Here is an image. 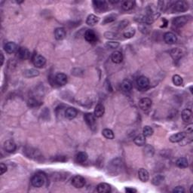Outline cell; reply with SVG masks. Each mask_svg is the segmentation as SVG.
Returning <instances> with one entry per match:
<instances>
[{"label": "cell", "mask_w": 193, "mask_h": 193, "mask_svg": "<svg viewBox=\"0 0 193 193\" xmlns=\"http://www.w3.org/2000/svg\"><path fill=\"white\" fill-rule=\"evenodd\" d=\"M4 49L6 53L8 54H13L18 51V47L16 43L13 42H8L5 45Z\"/></svg>", "instance_id": "obj_10"}, {"label": "cell", "mask_w": 193, "mask_h": 193, "mask_svg": "<svg viewBox=\"0 0 193 193\" xmlns=\"http://www.w3.org/2000/svg\"><path fill=\"white\" fill-rule=\"evenodd\" d=\"M119 45H120V44H119V42H108L106 43V47H107V48H110V49L117 48Z\"/></svg>", "instance_id": "obj_41"}, {"label": "cell", "mask_w": 193, "mask_h": 193, "mask_svg": "<svg viewBox=\"0 0 193 193\" xmlns=\"http://www.w3.org/2000/svg\"><path fill=\"white\" fill-rule=\"evenodd\" d=\"M116 18H117V15H115V14H110V15H107V16H106L103 18V21H102V24L105 25L112 23L113 21H115Z\"/></svg>", "instance_id": "obj_29"}, {"label": "cell", "mask_w": 193, "mask_h": 193, "mask_svg": "<svg viewBox=\"0 0 193 193\" xmlns=\"http://www.w3.org/2000/svg\"><path fill=\"white\" fill-rule=\"evenodd\" d=\"M27 152H28V153H30V155H28V156H30V158H37V157L38 156H41L39 152L37 151V150H36V149L32 150V149H30V151H27Z\"/></svg>", "instance_id": "obj_42"}, {"label": "cell", "mask_w": 193, "mask_h": 193, "mask_svg": "<svg viewBox=\"0 0 193 193\" xmlns=\"http://www.w3.org/2000/svg\"><path fill=\"white\" fill-rule=\"evenodd\" d=\"M176 165L178 167L180 168H187V167L189 166V162H188V159L185 157H181V158H179L178 159L176 162Z\"/></svg>", "instance_id": "obj_26"}, {"label": "cell", "mask_w": 193, "mask_h": 193, "mask_svg": "<svg viewBox=\"0 0 193 193\" xmlns=\"http://www.w3.org/2000/svg\"><path fill=\"white\" fill-rule=\"evenodd\" d=\"M23 75H24L25 77L27 78H33L36 77L39 75V72L37 69H27L23 72Z\"/></svg>", "instance_id": "obj_28"}, {"label": "cell", "mask_w": 193, "mask_h": 193, "mask_svg": "<svg viewBox=\"0 0 193 193\" xmlns=\"http://www.w3.org/2000/svg\"><path fill=\"white\" fill-rule=\"evenodd\" d=\"M172 81H173L174 85H175L176 86H180L183 83V78L180 76H179V75H174L173 78H172Z\"/></svg>", "instance_id": "obj_36"}, {"label": "cell", "mask_w": 193, "mask_h": 193, "mask_svg": "<svg viewBox=\"0 0 193 193\" xmlns=\"http://www.w3.org/2000/svg\"><path fill=\"white\" fill-rule=\"evenodd\" d=\"M110 165H111L110 170H112L113 171H115V168H119V169L122 168V161H121L120 159H119V158H116V159H114L113 161L111 162Z\"/></svg>", "instance_id": "obj_32"}, {"label": "cell", "mask_w": 193, "mask_h": 193, "mask_svg": "<svg viewBox=\"0 0 193 193\" xmlns=\"http://www.w3.org/2000/svg\"><path fill=\"white\" fill-rule=\"evenodd\" d=\"M85 39L90 43H94L97 41V36L93 30H88L85 33Z\"/></svg>", "instance_id": "obj_7"}, {"label": "cell", "mask_w": 193, "mask_h": 193, "mask_svg": "<svg viewBox=\"0 0 193 193\" xmlns=\"http://www.w3.org/2000/svg\"><path fill=\"white\" fill-rule=\"evenodd\" d=\"M55 82L60 86H64L67 83V76L64 73H58L55 76Z\"/></svg>", "instance_id": "obj_14"}, {"label": "cell", "mask_w": 193, "mask_h": 193, "mask_svg": "<svg viewBox=\"0 0 193 193\" xmlns=\"http://www.w3.org/2000/svg\"><path fill=\"white\" fill-rule=\"evenodd\" d=\"M102 134H103V135L105 136L107 139H109V140L114 139V136H115L113 131H112V130L108 129V128L103 129V131H102Z\"/></svg>", "instance_id": "obj_33"}, {"label": "cell", "mask_w": 193, "mask_h": 193, "mask_svg": "<svg viewBox=\"0 0 193 193\" xmlns=\"http://www.w3.org/2000/svg\"><path fill=\"white\" fill-rule=\"evenodd\" d=\"M88 154L85 152H79L76 155V161L80 164L85 163L88 160Z\"/></svg>", "instance_id": "obj_23"}, {"label": "cell", "mask_w": 193, "mask_h": 193, "mask_svg": "<svg viewBox=\"0 0 193 193\" xmlns=\"http://www.w3.org/2000/svg\"><path fill=\"white\" fill-rule=\"evenodd\" d=\"M66 30H65L64 28H62V27L57 28L55 31H54V36H55V39L57 40H62V39H64L66 37Z\"/></svg>", "instance_id": "obj_19"}, {"label": "cell", "mask_w": 193, "mask_h": 193, "mask_svg": "<svg viewBox=\"0 0 193 193\" xmlns=\"http://www.w3.org/2000/svg\"><path fill=\"white\" fill-rule=\"evenodd\" d=\"M1 57H2V60H1V66H2L3 63H4V56H3V54H1Z\"/></svg>", "instance_id": "obj_47"}, {"label": "cell", "mask_w": 193, "mask_h": 193, "mask_svg": "<svg viewBox=\"0 0 193 193\" xmlns=\"http://www.w3.org/2000/svg\"><path fill=\"white\" fill-rule=\"evenodd\" d=\"M97 191L100 193H108L111 192V186L106 183H101L97 187Z\"/></svg>", "instance_id": "obj_16"}, {"label": "cell", "mask_w": 193, "mask_h": 193, "mask_svg": "<svg viewBox=\"0 0 193 193\" xmlns=\"http://www.w3.org/2000/svg\"><path fill=\"white\" fill-rule=\"evenodd\" d=\"M129 24V21L128 20H123L122 21H120L119 23H117L116 25L115 28L117 29L118 30H124L125 27H128V25Z\"/></svg>", "instance_id": "obj_38"}, {"label": "cell", "mask_w": 193, "mask_h": 193, "mask_svg": "<svg viewBox=\"0 0 193 193\" xmlns=\"http://www.w3.org/2000/svg\"><path fill=\"white\" fill-rule=\"evenodd\" d=\"M78 111L74 107H69L65 111V117L68 119H73L76 117Z\"/></svg>", "instance_id": "obj_17"}, {"label": "cell", "mask_w": 193, "mask_h": 193, "mask_svg": "<svg viewBox=\"0 0 193 193\" xmlns=\"http://www.w3.org/2000/svg\"><path fill=\"white\" fill-rule=\"evenodd\" d=\"M32 64L37 68H42L46 64V59L43 56L36 54L32 57Z\"/></svg>", "instance_id": "obj_4"}, {"label": "cell", "mask_w": 193, "mask_h": 193, "mask_svg": "<svg viewBox=\"0 0 193 193\" xmlns=\"http://www.w3.org/2000/svg\"><path fill=\"white\" fill-rule=\"evenodd\" d=\"M134 5H135V2H133V1H126V2H124L122 3V8L123 10H124V11H130V10L133 9L134 7Z\"/></svg>", "instance_id": "obj_31"}, {"label": "cell", "mask_w": 193, "mask_h": 193, "mask_svg": "<svg viewBox=\"0 0 193 193\" xmlns=\"http://www.w3.org/2000/svg\"><path fill=\"white\" fill-rule=\"evenodd\" d=\"M164 180H165L164 176L157 175L153 179V181H152V182H153V183L154 184L155 186H159L160 184L162 183V182H163Z\"/></svg>", "instance_id": "obj_39"}, {"label": "cell", "mask_w": 193, "mask_h": 193, "mask_svg": "<svg viewBox=\"0 0 193 193\" xmlns=\"http://www.w3.org/2000/svg\"><path fill=\"white\" fill-rule=\"evenodd\" d=\"M174 11L177 12H184L189 9V4L185 1H177L172 5Z\"/></svg>", "instance_id": "obj_3"}, {"label": "cell", "mask_w": 193, "mask_h": 193, "mask_svg": "<svg viewBox=\"0 0 193 193\" xmlns=\"http://www.w3.org/2000/svg\"><path fill=\"white\" fill-rule=\"evenodd\" d=\"M138 177H139V179L142 182L146 183L149 179V172L146 169L141 168L138 170Z\"/></svg>", "instance_id": "obj_18"}, {"label": "cell", "mask_w": 193, "mask_h": 193, "mask_svg": "<svg viewBox=\"0 0 193 193\" xmlns=\"http://www.w3.org/2000/svg\"><path fill=\"white\" fill-rule=\"evenodd\" d=\"M153 129L150 126H145L143 129V135L145 137H148V136H151L153 134Z\"/></svg>", "instance_id": "obj_35"}, {"label": "cell", "mask_w": 193, "mask_h": 193, "mask_svg": "<svg viewBox=\"0 0 193 193\" xmlns=\"http://www.w3.org/2000/svg\"><path fill=\"white\" fill-rule=\"evenodd\" d=\"M3 148H4L5 151L8 153H12L16 150L17 146L15 143L11 140H8L4 143L3 144Z\"/></svg>", "instance_id": "obj_8"}, {"label": "cell", "mask_w": 193, "mask_h": 193, "mask_svg": "<svg viewBox=\"0 0 193 193\" xmlns=\"http://www.w3.org/2000/svg\"><path fill=\"white\" fill-rule=\"evenodd\" d=\"M18 57L20 58V59L26 60L30 57V52L27 48H20L18 49Z\"/></svg>", "instance_id": "obj_20"}, {"label": "cell", "mask_w": 193, "mask_h": 193, "mask_svg": "<svg viewBox=\"0 0 193 193\" xmlns=\"http://www.w3.org/2000/svg\"><path fill=\"white\" fill-rule=\"evenodd\" d=\"M0 170H1V175L4 174L7 171V166L4 163H1L0 165Z\"/></svg>", "instance_id": "obj_45"}, {"label": "cell", "mask_w": 193, "mask_h": 193, "mask_svg": "<svg viewBox=\"0 0 193 193\" xmlns=\"http://www.w3.org/2000/svg\"><path fill=\"white\" fill-rule=\"evenodd\" d=\"M151 106L152 100L147 97L142 98L139 101V107L142 110H147L151 107Z\"/></svg>", "instance_id": "obj_13"}, {"label": "cell", "mask_w": 193, "mask_h": 193, "mask_svg": "<svg viewBox=\"0 0 193 193\" xmlns=\"http://www.w3.org/2000/svg\"><path fill=\"white\" fill-rule=\"evenodd\" d=\"M136 85L141 89H145V88H146L149 85V80L146 76H140L137 78V80H136Z\"/></svg>", "instance_id": "obj_11"}, {"label": "cell", "mask_w": 193, "mask_h": 193, "mask_svg": "<svg viewBox=\"0 0 193 193\" xmlns=\"http://www.w3.org/2000/svg\"><path fill=\"white\" fill-rule=\"evenodd\" d=\"M46 181L45 175L42 173H38L33 176L31 179V183L34 187L40 188L44 186Z\"/></svg>", "instance_id": "obj_1"}, {"label": "cell", "mask_w": 193, "mask_h": 193, "mask_svg": "<svg viewBox=\"0 0 193 193\" xmlns=\"http://www.w3.org/2000/svg\"><path fill=\"white\" fill-rule=\"evenodd\" d=\"M134 142L136 146H143L146 143V137L143 135H138L134 138Z\"/></svg>", "instance_id": "obj_30"}, {"label": "cell", "mask_w": 193, "mask_h": 193, "mask_svg": "<svg viewBox=\"0 0 193 193\" xmlns=\"http://www.w3.org/2000/svg\"><path fill=\"white\" fill-rule=\"evenodd\" d=\"M93 5L94 6L95 9L100 13L103 12V11H107L108 8V6L106 1H98V0H95L93 1Z\"/></svg>", "instance_id": "obj_6"}, {"label": "cell", "mask_w": 193, "mask_h": 193, "mask_svg": "<svg viewBox=\"0 0 193 193\" xmlns=\"http://www.w3.org/2000/svg\"><path fill=\"white\" fill-rule=\"evenodd\" d=\"M132 82L129 79H124L122 82V85H121L122 89L126 92L131 91L132 90Z\"/></svg>", "instance_id": "obj_27"}, {"label": "cell", "mask_w": 193, "mask_h": 193, "mask_svg": "<svg viewBox=\"0 0 193 193\" xmlns=\"http://www.w3.org/2000/svg\"><path fill=\"white\" fill-rule=\"evenodd\" d=\"M191 19V17L189 15H183V16L177 17L173 20L172 23L174 27H182L185 26L186 24Z\"/></svg>", "instance_id": "obj_2"}, {"label": "cell", "mask_w": 193, "mask_h": 193, "mask_svg": "<svg viewBox=\"0 0 193 193\" xmlns=\"http://www.w3.org/2000/svg\"><path fill=\"white\" fill-rule=\"evenodd\" d=\"M119 34H118L117 32H106L104 33V36L105 38L109 39H119Z\"/></svg>", "instance_id": "obj_37"}, {"label": "cell", "mask_w": 193, "mask_h": 193, "mask_svg": "<svg viewBox=\"0 0 193 193\" xmlns=\"http://www.w3.org/2000/svg\"><path fill=\"white\" fill-rule=\"evenodd\" d=\"M100 20V18L94 15H89L86 19V23L89 26H94Z\"/></svg>", "instance_id": "obj_24"}, {"label": "cell", "mask_w": 193, "mask_h": 193, "mask_svg": "<svg viewBox=\"0 0 193 193\" xmlns=\"http://www.w3.org/2000/svg\"><path fill=\"white\" fill-rule=\"evenodd\" d=\"M104 112H105V108H104L103 105H102L100 103L97 104L94 109V115L97 118H100L103 115Z\"/></svg>", "instance_id": "obj_25"}, {"label": "cell", "mask_w": 193, "mask_h": 193, "mask_svg": "<svg viewBox=\"0 0 193 193\" xmlns=\"http://www.w3.org/2000/svg\"><path fill=\"white\" fill-rule=\"evenodd\" d=\"M173 192H177V193L185 192V189H184V188L183 187H177L173 189Z\"/></svg>", "instance_id": "obj_44"}, {"label": "cell", "mask_w": 193, "mask_h": 193, "mask_svg": "<svg viewBox=\"0 0 193 193\" xmlns=\"http://www.w3.org/2000/svg\"><path fill=\"white\" fill-rule=\"evenodd\" d=\"M135 32H136L135 29L134 28H129V29H128L127 30H125V31L124 32V33H123V36H124V38L131 39V38H132V37L134 36V35H135Z\"/></svg>", "instance_id": "obj_34"}, {"label": "cell", "mask_w": 193, "mask_h": 193, "mask_svg": "<svg viewBox=\"0 0 193 193\" xmlns=\"http://www.w3.org/2000/svg\"><path fill=\"white\" fill-rule=\"evenodd\" d=\"M171 55L174 57V59H178V58L182 57V51L179 48L174 49L171 52Z\"/></svg>", "instance_id": "obj_40"}, {"label": "cell", "mask_w": 193, "mask_h": 193, "mask_svg": "<svg viewBox=\"0 0 193 193\" xmlns=\"http://www.w3.org/2000/svg\"><path fill=\"white\" fill-rule=\"evenodd\" d=\"M182 119L185 122H190L192 119V111L189 109H185L182 112Z\"/></svg>", "instance_id": "obj_22"}, {"label": "cell", "mask_w": 193, "mask_h": 193, "mask_svg": "<svg viewBox=\"0 0 193 193\" xmlns=\"http://www.w3.org/2000/svg\"><path fill=\"white\" fill-rule=\"evenodd\" d=\"M28 105L30 106V107H37V106L39 105L38 100H35V99H30V100H29L28 101Z\"/></svg>", "instance_id": "obj_43"}, {"label": "cell", "mask_w": 193, "mask_h": 193, "mask_svg": "<svg viewBox=\"0 0 193 193\" xmlns=\"http://www.w3.org/2000/svg\"><path fill=\"white\" fill-rule=\"evenodd\" d=\"M185 136L186 134L184 132H178L170 136L169 140L171 143H179V142L182 141L185 138Z\"/></svg>", "instance_id": "obj_15"}, {"label": "cell", "mask_w": 193, "mask_h": 193, "mask_svg": "<svg viewBox=\"0 0 193 193\" xmlns=\"http://www.w3.org/2000/svg\"><path fill=\"white\" fill-rule=\"evenodd\" d=\"M96 116L94 115V114L90 113V112H88V113H85V115H84V119H85V122L88 124L89 127H93L94 125L96 123Z\"/></svg>", "instance_id": "obj_12"}, {"label": "cell", "mask_w": 193, "mask_h": 193, "mask_svg": "<svg viewBox=\"0 0 193 193\" xmlns=\"http://www.w3.org/2000/svg\"><path fill=\"white\" fill-rule=\"evenodd\" d=\"M125 192H128V193H136L137 191H136V189H134V188L127 187V188H125Z\"/></svg>", "instance_id": "obj_46"}, {"label": "cell", "mask_w": 193, "mask_h": 193, "mask_svg": "<svg viewBox=\"0 0 193 193\" xmlns=\"http://www.w3.org/2000/svg\"><path fill=\"white\" fill-rule=\"evenodd\" d=\"M111 60H112V62L115 63V64H120V63H122L123 61L122 54L120 52H118V51L114 52L112 54V56H111Z\"/></svg>", "instance_id": "obj_21"}, {"label": "cell", "mask_w": 193, "mask_h": 193, "mask_svg": "<svg viewBox=\"0 0 193 193\" xmlns=\"http://www.w3.org/2000/svg\"><path fill=\"white\" fill-rule=\"evenodd\" d=\"M71 184L76 189H81L85 185V180L82 176L76 175L72 179Z\"/></svg>", "instance_id": "obj_5"}, {"label": "cell", "mask_w": 193, "mask_h": 193, "mask_svg": "<svg viewBox=\"0 0 193 193\" xmlns=\"http://www.w3.org/2000/svg\"><path fill=\"white\" fill-rule=\"evenodd\" d=\"M164 40L166 42L167 44H169V45H173V44H175L177 41V37L174 32H167L165 34L164 36Z\"/></svg>", "instance_id": "obj_9"}]
</instances>
